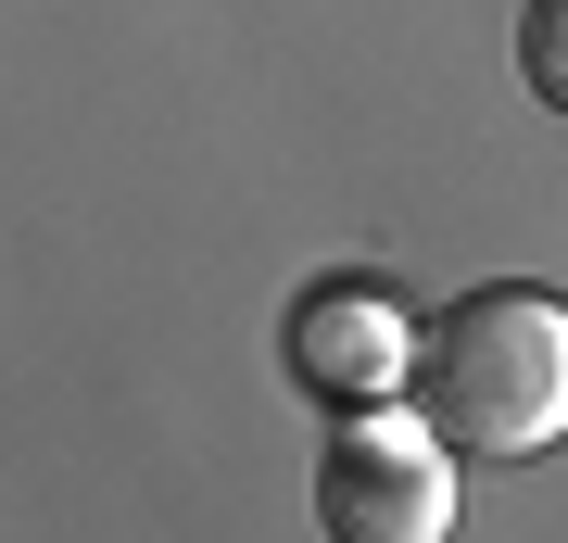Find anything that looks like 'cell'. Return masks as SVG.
<instances>
[{
    "mask_svg": "<svg viewBox=\"0 0 568 543\" xmlns=\"http://www.w3.org/2000/svg\"><path fill=\"white\" fill-rule=\"evenodd\" d=\"M417 418L455 455H556L568 443V303L530 279H480L417 329Z\"/></svg>",
    "mask_w": 568,
    "mask_h": 543,
    "instance_id": "6da1fadb",
    "label": "cell"
},
{
    "mask_svg": "<svg viewBox=\"0 0 568 543\" xmlns=\"http://www.w3.org/2000/svg\"><path fill=\"white\" fill-rule=\"evenodd\" d=\"M316 543H455V443L417 404H354L316 443Z\"/></svg>",
    "mask_w": 568,
    "mask_h": 543,
    "instance_id": "7a4b0ae2",
    "label": "cell"
},
{
    "mask_svg": "<svg viewBox=\"0 0 568 543\" xmlns=\"http://www.w3.org/2000/svg\"><path fill=\"white\" fill-rule=\"evenodd\" d=\"M278 354H291V380H304L316 404H405L417 392V316L392 291H366V279H328L291 303V329H278Z\"/></svg>",
    "mask_w": 568,
    "mask_h": 543,
    "instance_id": "3957f363",
    "label": "cell"
},
{
    "mask_svg": "<svg viewBox=\"0 0 568 543\" xmlns=\"http://www.w3.org/2000/svg\"><path fill=\"white\" fill-rule=\"evenodd\" d=\"M518 89L568 127V0H518Z\"/></svg>",
    "mask_w": 568,
    "mask_h": 543,
    "instance_id": "277c9868",
    "label": "cell"
}]
</instances>
